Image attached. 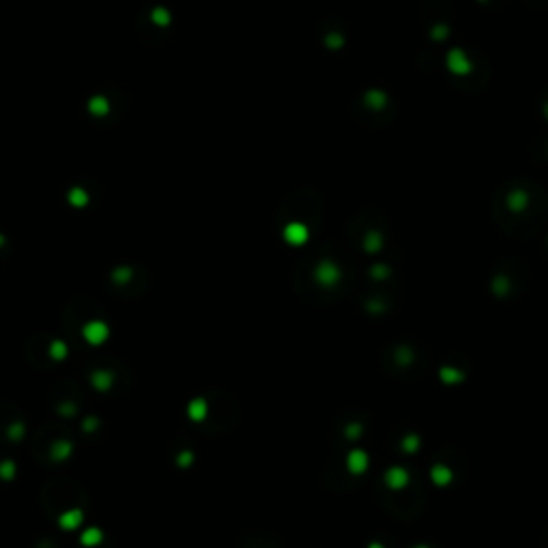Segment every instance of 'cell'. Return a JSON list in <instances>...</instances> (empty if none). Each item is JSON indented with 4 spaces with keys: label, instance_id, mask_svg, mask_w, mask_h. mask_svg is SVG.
I'll list each match as a JSON object with an SVG mask.
<instances>
[{
    "label": "cell",
    "instance_id": "cell-7",
    "mask_svg": "<svg viewBox=\"0 0 548 548\" xmlns=\"http://www.w3.org/2000/svg\"><path fill=\"white\" fill-rule=\"evenodd\" d=\"M49 354H52L54 358H65V356H67V347H65V343H60V340H56V343H52V347H49Z\"/></svg>",
    "mask_w": 548,
    "mask_h": 548
},
{
    "label": "cell",
    "instance_id": "cell-3",
    "mask_svg": "<svg viewBox=\"0 0 548 548\" xmlns=\"http://www.w3.org/2000/svg\"><path fill=\"white\" fill-rule=\"evenodd\" d=\"M101 540H103V535H101V531H98V529H94V527L86 529V531L82 533V544H84V546H94V544H98Z\"/></svg>",
    "mask_w": 548,
    "mask_h": 548
},
{
    "label": "cell",
    "instance_id": "cell-2",
    "mask_svg": "<svg viewBox=\"0 0 548 548\" xmlns=\"http://www.w3.org/2000/svg\"><path fill=\"white\" fill-rule=\"evenodd\" d=\"M82 512L79 510H69V512H65V514L60 516V527L62 529H75V527H79V523H82Z\"/></svg>",
    "mask_w": 548,
    "mask_h": 548
},
{
    "label": "cell",
    "instance_id": "cell-5",
    "mask_svg": "<svg viewBox=\"0 0 548 548\" xmlns=\"http://www.w3.org/2000/svg\"><path fill=\"white\" fill-rule=\"evenodd\" d=\"M188 413H191L193 420H202L206 413V405L202 401H195V403H191V407H188Z\"/></svg>",
    "mask_w": 548,
    "mask_h": 548
},
{
    "label": "cell",
    "instance_id": "cell-9",
    "mask_svg": "<svg viewBox=\"0 0 548 548\" xmlns=\"http://www.w3.org/2000/svg\"><path fill=\"white\" fill-rule=\"evenodd\" d=\"M22 430H24L22 424H15V426L11 428V439H20V437H22Z\"/></svg>",
    "mask_w": 548,
    "mask_h": 548
},
{
    "label": "cell",
    "instance_id": "cell-1",
    "mask_svg": "<svg viewBox=\"0 0 548 548\" xmlns=\"http://www.w3.org/2000/svg\"><path fill=\"white\" fill-rule=\"evenodd\" d=\"M82 332H84V338L90 345H98V343H103V340L107 338V334H110V328H107L103 321H90V323H86Z\"/></svg>",
    "mask_w": 548,
    "mask_h": 548
},
{
    "label": "cell",
    "instance_id": "cell-6",
    "mask_svg": "<svg viewBox=\"0 0 548 548\" xmlns=\"http://www.w3.org/2000/svg\"><path fill=\"white\" fill-rule=\"evenodd\" d=\"M52 452H54V458H67L71 452V443H56Z\"/></svg>",
    "mask_w": 548,
    "mask_h": 548
},
{
    "label": "cell",
    "instance_id": "cell-8",
    "mask_svg": "<svg viewBox=\"0 0 548 548\" xmlns=\"http://www.w3.org/2000/svg\"><path fill=\"white\" fill-rule=\"evenodd\" d=\"M13 469H15V467H13L11 461L3 463V465H0V478H11V475H13Z\"/></svg>",
    "mask_w": 548,
    "mask_h": 548
},
{
    "label": "cell",
    "instance_id": "cell-4",
    "mask_svg": "<svg viewBox=\"0 0 548 548\" xmlns=\"http://www.w3.org/2000/svg\"><path fill=\"white\" fill-rule=\"evenodd\" d=\"M92 383H94L96 390H107V388L112 385V375L98 371V373H94V377H92Z\"/></svg>",
    "mask_w": 548,
    "mask_h": 548
}]
</instances>
